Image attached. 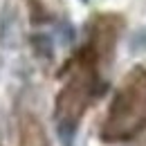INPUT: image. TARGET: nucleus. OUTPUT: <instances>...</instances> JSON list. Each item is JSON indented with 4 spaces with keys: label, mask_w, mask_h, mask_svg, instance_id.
<instances>
[{
    "label": "nucleus",
    "mask_w": 146,
    "mask_h": 146,
    "mask_svg": "<svg viewBox=\"0 0 146 146\" xmlns=\"http://www.w3.org/2000/svg\"><path fill=\"white\" fill-rule=\"evenodd\" d=\"M0 43L5 47H16L18 45V20L14 16V11L5 14L2 25H0Z\"/></svg>",
    "instance_id": "f257e3e1"
},
{
    "label": "nucleus",
    "mask_w": 146,
    "mask_h": 146,
    "mask_svg": "<svg viewBox=\"0 0 146 146\" xmlns=\"http://www.w3.org/2000/svg\"><path fill=\"white\" fill-rule=\"evenodd\" d=\"M83 2H86V0H83Z\"/></svg>",
    "instance_id": "f03ea898"
}]
</instances>
